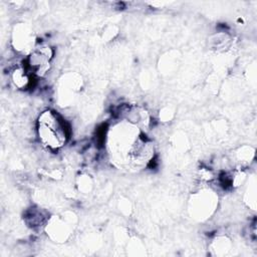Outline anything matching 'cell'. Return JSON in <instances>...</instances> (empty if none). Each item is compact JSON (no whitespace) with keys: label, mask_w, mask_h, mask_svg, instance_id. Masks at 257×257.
Masks as SVG:
<instances>
[{"label":"cell","mask_w":257,"mask_h":257,"mask_svg":"<svg viewBox=\"0 0 257 257\" xmlns=\"http://www.w3.org/2000/svg\"><path fill=\"white\" fill-rule=\"evenodd\" d=\"M38 134L41 142L50 149H59L66 141L65 124L51 111H44L39 116Z\"/></svg>","instance_id":"1"}]
</instances>
